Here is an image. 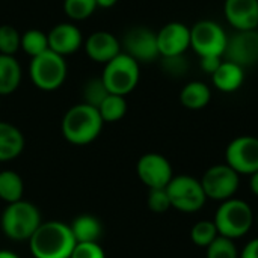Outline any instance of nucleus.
<instances>
[{
  "instance_id": "1",
  "label": "nucleus",
  "mask_w": 258,
  "mask_h": 258,
  "mask_svg": "<svg viewBox=\"0 0 258 258\" xmlns=\"http://www.w3.org/2000/svg\"><path fill=\"white\" fill-rule=\"evenodd\" d=\"M76 243L71 227L60 221L42 222L29 239L35 258H70Z\"/></svg>"
},
{
  "instance_id": "2",
  "label": "nucleus",
  "mask_w": 258,
  "mask_h": 258,
  "mask_svg": "<svg viewBox=\"0 0 258 258\" xmlns=\"http://www.w3.org/2000/svg\"><path fill=\"white\" fill-rule=\"evenodd\" d=\"M103 124L104 121L97 107L79 103L65 113L62 119V133L73 145H88L100 136Z\"/></svg>"
},
{
  "instance_id": "3",
  "label": "nucleus",
  "mask_w": 258,
  "mask_h": 258,
  "mask_svg": "<svg viewBox=\"0 0 258 258\" xmlns=\"http://www.w3.org/2000/svg\"><path fill=\"white\" fill-rule=\"evenodd\" d=\"M0 224L6 237L11 240L23 242L33 236V233L42 224V219L35 204L20 200L6 206L0 218Z\"/></svg>"
},
{
  "instance_id": "4",
  "label": "nucleus",
  "mask_w": 258,
  "mask_h": 258,
  "mask_svg": "<svg viewBox=\"0 0 258 258\" xmlns=\"http://www.w3.org/2000/svg\"><path fill=\"white\" fill-rule=\"evenodd\" d=\"M213 222L219 236L234 240L243 237L251 230L254 224V213L248 203L237 198H230L222 201Z\"/></svg>"
},
{
  "instance_id": "5",
  "label": "nucleus",
  "mask_w": 258,
  "mask_h": 258,
  "mask_svg": "<svg viewBox=\"0 0 258 258\" xmlns=\"http://www.w3.org/2000/svg\"><path fill=\"white\" fill-rule=\"evenodd\" d=\"M139 77V63L124 51H121L116 57L107 62L101 74V79L109 94L122 97L130 94L138 86Z\"/></svg>"
},
{
  "instance_id": "6",
  "label": "nucleus",
  "mask_w": 258,
  "mask_h": 258,
  "mask_svg": "<svg viewBox=\"0 0 258 258\" xmlns=\"http://www.w3.org/2000/svg\"><path fill=\"white\" fill-rule=\"evenodd\" d=\"M67 62L63 56L47 50L42 54L32 57L29 76L32 83L42 91H54L60 88L67 79Z\"/></svg>"
},
{
  "instance_id": "7",
  "label": "nucleus",
  "mask_w": 258,
  "mask_h": 258,
  "mask_svg": "<svg viewBox=\"0 0 258 258\" xmlns=\"http://www.w3.org/2000/svg\"><path fill=\"white\" fill-rule=\"evenodd\" d=\"M171 207L181 213H195L207 201L200 180L190 175H175L166 186Z\"/></svg>"
},
{
  "instance_id": "8",
  "label": "nucleus",
  "mask_w": 258,
  "mask_h": 258,
  "mask_svg": "<svg viewBox=\"0 0 258 258\" xmlns=\"http://www.w3.org/2000/svg\"><path fill=\"white\" fill-rule=\"evenodd\" d=\"M228 36L213 20H201L190 27V47L200 56H224Z\"/></svg>"
},
{
  "instance_id": "9",
  "label": "nucleus",
  "mask_w": 258,
  "mask_h": 258,
  "mask_svg": "<svg viewBox=\"0 0 258 258\" xmlns=\"http://www.w3.org/2000/svg\"><path fill=\"white\" fill-rule=\"evenodd\" d=\"M121 45L124 53L133 57L138 63H150L160 59L157 45V33L148 27L136 26L125 32Z\"/></svg>"
},
{
  "instance_id": "10",
  "label": "nucleus",
  "mask_w": 258,
  "mask_h": 258,
  "mask_svg": "<svg viewBox=\"0 0 258 258\" xmlns=\"http://www.w3.org/2000/svg\"><path fill=\"white\" fill-rule=\"evenodd\" d=\"M200 181L206 197L221 203L233 198L239 189V174L227 163L209 168Z\"/></svg>"
},
{
  "instance_id": "11",
  "label": "nucleus",
  "mask_w": 258,
  "mask_h": 258,
  "mask_svg": "<svg viewBox=\"0 0 258 258\" xmlns=\"http://www.w3.org/2000/svg\"><path fill=\"white\" fill-rule=\"evenodd\" d=\"M225 160L239 175H252L258 171V138L239 136L233 139L225 151Z\"/></svg>"
},
{
  "instance_id": "12",
  "label": "nucleus",
  "mask_w": 258,
  "mask_h": 258,
  "mask_svg": "<svg viewBox=\"0 0 258 258\" xmlns=\"http://www.w3.org/2000/svg\"><path fill=\"white\" fill-rule=\"evenodd\" d=\"M224 59L240 65L242 68L258 63L257 30H236L228 36Z\"/></svg>"
},
{
  "instance_id": "13",
  "label": "nucleus",
  "mask_w": 258,
  "mask_h": 258,
  "mask_svg": "<svg viewBox=\"0 0 258 258\" xmlns=\"http://www.w3.org/2000/svg\"><path fill=\"white\" fill-rule=\"evenodd\" d=\"M138 177L148 189H163L172 180V166L166 157L157 153L144 154L136 166Z\"/></svg>"
},
{
  "instance_id": "14",
  "label": "nucleus",
  "mask_w": 258,
  "mask_h": 258,
  "mask_svg": "<svg viewBox=\"0 0 258 258\" xmlns=\"http://www.w3.org/2000/svg\"><path fill=\"white\" fill-rule=\"evenodd\" d=\"M157 45L162 56L184 54L190 47V27L180 21L165 24L157 32Z\"/></svg>"
},
{
  "instance_id": "15",
  "label": "nucleus",
  "mask_w": 258,
  "mask_h": 258,
  "mask_svg": "<svg viewBox=\"0 0 258 258\" xmlns=\"http://www.w3.org/2000/svg\"><path fill=\"white\" fill-rule=\"evenodd\" d=\"M224 14L236 30H255L258 26V0H225Z\"/></svg>"
},
{
  "instance_id": "16",
  "label": "nucleus",
  "mask_w": 258,
  "mask_h": 258,
  "mask_svg": "<svg viewBox=\"0 0 258 258\" xmlns=\"http://www.w3.org/2000/svg\"><path fill=\"white\" fill-rule=\"evenodd\" d=\"M85 50L94 62L106 65L121 53V42L113 33L98 30L88 36L85 42Z\"/></svg>"
},
{
  "instance_id": "17",
  "label": "nucleus",
  "mask_w": 258,
  "mask_h": 258,
  "mask_svg": "<svg viewBox=\"0 0 258 258\" xmlns=\"http://www.w3.org/2000/svg\"><path fill=\"white\" fill-rule=\"evenodd\" d=\"M47 36H48V48L60 56L76 53L83 44L82 32L73 23H60L54 26Z\"/></svg>"
},
{
  "instance_id": "18",
  "label": "nucleus",
  "mask_w": 258,
  "mask_h": 258,
  "mask_svg": "<svg viewBox=\"0 0 258 258\" xmlns=\"http://www.w3.org/2000/svg\"><path fill=\"white\" fill-rule=\"evenodd\" d=\"M26 141L18 127L11 122L0 121V162L18 157L24 150Z\"/></svg>"
},
{
  "instance_id": "19",
  "label": "nucleus",
  "mask_w": 258,
  "mask_h": 258,
  "mask_svg": "<svg viewBox=\"0 0 258 258\" xmlns=\"http://www.w3.org/2000/svg\"><path fill=\"white\" fill-rule=\"evenodd\" d=\"M212 80L221 92H234L245 82V68L224 59L221 67L212 76Z\"/></svg>"
},
{
  "instance_id": "20",
  "label": "nucleus",
  "mask_w": 258,
  "mask_h": 258,
  "mask_svg": "<svg viewBox=\"0 0 258 258\" xmlns=\"http://www.w3.org/2000/svg\"><path fill=\"white\" fill-rule=\"evenodd\" d=\"M71 231L77 243L83 242H98L103 233V227L98 218L92 215H80L71 224Z\"/></svg>"
},
{
  "instance_id": "21",
  "label": "nucleus",
  "mask_w": 258,
  "mask_h": 258,
  "mask_svg": "<svg viewBox=\"0 0 258 258\" xmlns=\"http://www.w3.org/2000/svg\"><path fill=\"white\" fill-rule=\"evenodd\" d=\"M212 100V91L210 88L198 80L189 82L180 92V101L186 109L190 110H200L206 107Z\"/></svg>"
},
{
  "instance_id": "22",
  "label": "nucleus",
  "mask_w": 258,
  "mask_h": 258,
  "mask_svg": "<svg viewBox=\"0 0 258 258\" xmlns=\"http://www.w3.org/2000/svg\"><path fill=\"white\" fill-rule=\"evenodd\" d=\"M21 82V67L14 56L0 54V97L12 94Z\"/></svg>"
},
{
  "instance_id": "23",
  "label": "nucleus",
  "mask_w": 258,
  "mask_h": 258,
  "mask_svg": "<svg viewBox=\"0 0 258 258\" xmlns=\"http://www.w3.org/2000/svg\"><path fill=\"white\" fill-rule=\"evenodd\" d=\"M24 181L15 171H0V200L8 204L23 200Z\"/></svg>"
},
{
  "instance_id": "24",
  "label": "nucleus",
  "mask_w": 258,
  "mask_h": 258,
  "mask_svg": "<svg viewBox=\"0 0 258 258\" xmlns=\"http://www.w3.org/2000/svg\"><path fill=\"white\" fill-rule=\"evenodd\" d=\"M98 112L104 122H116L127 113V101L122 95L109 94L100 104Z\"/></svg>"
},
{
  "instance_id": "25",
  "label": "nucleus",
  "mask_w": 258,
  "mask_h": 258,
  "mask_svg": "<svg viewBox=\"0 0 258 258\" xmlns=\"http://www.w3.org/2000/svg\"><path fill=\"white\" fill-rule=\"evenodd\" d=\"M30 57H36L42 54L44 51L50 50L48 48V36L42 30L38 29H30L26 30L21 35V47Z\"/></svg>"
},
{
  "instance_id": "26",
  "label": "nucleus",
  "mask_w": 258,
  "mask_h": 258,
  "mask_svg": "<svg viewBox=\"0 0 258 258\" xmlns=\"http://www.w3.org/2000/svg\"><path fill=\"white\" fill-rule=\"evenodd\" d=\"M109 95V91L103 82L101 77H94V79H89L85 85H83V89H82V97H83V101L85 104H89L92 107H100V104L104 101V98Z\"/></svg>"
},
{
  "instance_id": "27",
  "label": "nucleus",
  "mask_w": 258,
  "mask_h": 258,
  "mask_svg": "<svg viewBox=\"0 0 258 258\" xmlns=\"http://www.w3.org/2000/svg\"><path fill=\"white\" fill-rule=\"evenodd\" d=\"M219 236L218 228L213 221H200L194 225L190 231V239L197 246L207 248Z\"/></svg>"
},
{
  "instance_id": "28",
  "label": "nucleus",
  "mask_w": 258,
  "mask_h": 258,
  "mask_svg": "<svg viewBox=\"0 0 258 258\" xmlns=\"http://www.w3.org/2000/svg\"><path fill=\"white\" fill-rule=\"evenodd\" d=\"M21 47V33L11 24L0 26V54L14 56Z\"/></svg>"
},
{
  "instance_id": "29",
  "label": "nucleus",
  "mask_w": 258,
  "mask_h": 258,
  "mask_svg": "<svg viewBox=\"0 0 258 258\" xmlns=\"http://www.w3.org/2000/svg\"><path fill=\"white\" fill-rule=\"evenodd\" d=\"M206 249H207L206 252L207 258H239L234 240L224 236H218Z\"/></svg>"
},
{
  "instance_id": "30",
  "label": "nucleus",
  "mask_w": 258,
  "mask_h": 258,
  "mask_svg": "<svg viewBox=\"0 0 258 258\" xmlns=\"http://www.w3.org/2000/svg\"><path fill=\"white\" fill-rule=\"evenodd\" d=\"M63 9L65 14L71 20H85L91 17L95 9H97V2L95 0H65L63 2Z\"/></svg>"
},
{
  "instance_id": "31",
  "label": "nucleus",
  "mask_w": 258,
  "mask_h": 258,
  "mask_svg": "<svg viewBox=\"0 0 258 258\" xmlns=\"http://www.w3.org/2000/svg\"><path fill=\"white\" fill-rule=\"evenodd\" d=\"M160 65H162V70L171 77H183L189 71V67H190V63L184 54L162 56Z\"/></svg>"
},
{
  "instance_id": "32",
  "label": "nucleus",
  "mask_w": 258,
  "mask_h": 258,
  "mask_svg": "<svg viewBox=\"0 0 258 258\" xmlns=\"http://www.w3.org/2000/svg\"><path fill=\"white\" fill-rule=\"evenodd\" d=\"M148 209L153 213H165L171 209V201L166 192V187L163 189H150L148 194Z\"/></svg>"
},
{
  "instance_id": "33",
  "label": "nucleus",
  "mask_w": 258,
  "mask_h": 258,
  "mask_svg": "<svg viewBox=\"0 0 258 258\" xmlns=\"http://www.w3.org/2000/svg\"><path fill=\"white\" fill-rule=\"evenodd\" d=\"M70 258H106V255L98 242H83L76 243Z\"/></svg>"
},
{
  "instance_id": "34",
  "label": "nucleus",
  "mask_w": 258,
  "mask_h": 258,
  "mask_svg": "<svg viewBox=\"0 0 258 258\" xmlns=\"http://www.w3.org/2000/svg\"><path fill=\"white\" fill-rule=\"evenodd\" d=\"M201 59V68H203V71L204 73H207V74H210V76H213L215 74V71L221 67V63H222V57L221 56H204V57H200Z\"/></svg>"
},
{
  "instance_id": "35",
  "label": "nucleus",
  "mask_w": 258,
  "mask_h": 258,
  "mask_svg": "<svg viewBox=\"0 0 258 258\" xmlns=\"http://www.w3.org/2000/svg\"><path fill=\"white\" fill-rule=\"evenodd\" d=\"M239 258H258V237L248 242V245L242 249Z\"/></svg>"
},
{
  "instance_id": "36",
  "label": "nucleus",
  "mask_w": 258,
  "mask_h": 258,
  "mask_svg": "<svg viewBox=\"0 0 258 258\" xmlns=\"http://www.w3.org/2000/svg\"><path fill=\"white\" fill-rule=\"evenodd\" d=\"M251 190H252L254 195L258 197V171L251 175Z\"/></svg>"
},
{
  "instance_id": "37",
  "label": "nucleus",
  "mask_w": 258,
  "mask_h": 258,
  "mask_svg": "<svg viewBox=\"0 0 258 258\" xmlns=\"http://www.w3.org/2000/svg\"><path fill=\"white\" fill-rule=\"evenodd\" d=\"M97 2V6L100 8H112L118 0H95Z\"/></svg>"
},
{
  "instance_id": "38",
  "label": "nucleus",
  "mask_w": 258,
  "mask_h": 258,
  "mask_svg": "<svg viewBox=\"0 0 258 258\" xmlns=\"http://www.w3.org/2000/svg\"><path fill=\"white\" fill-rule=\"evenodd\" d=\"M0 258H20L15 252L8 251V249H0Z\"/></svg>"
},
{
  "instance_id": "39",
  "label": "nucleus",
  "mask_w": 258,
  "mask_h": 258,
  "mask_svg": "<svg viewBox=\"0 0 258 258\" xmlns=\"http://www.w3.org/2000/svg\"><path fill=\"white\" fill-rule=\"evenodd\" d=\"M257 224H258V215H257Z\"/></svg>"
},
{
  "instance_id": "40",
  "label": "nucleus",
  "mask_w": 258,
  "mask_h": 258,
  "mask_svg": "<svg viewBox=\"0 0 258 258\" xmlns=\"http://www.w3.org/2000/svg\"><path fill=\"white\" fill-rule=\"evenodd\" d=\"M255 30H257V32H258V26H257V29H255Z\"/></svg>"
},
{
  "instance_id": "41",
  "label": "nucleus",
  "mask_w": 258,
  "mask_h": 258,
  "mask_svg": "<svg viewBox=\"0 0 258 258\" xmlns=\"http://www.w3.org/2000/svg\"><path fill=\"white\" fill-rule=\"evenodd\" d=\"M0 106H2V103H0Z\"/></svg>"
}]
</instances>
